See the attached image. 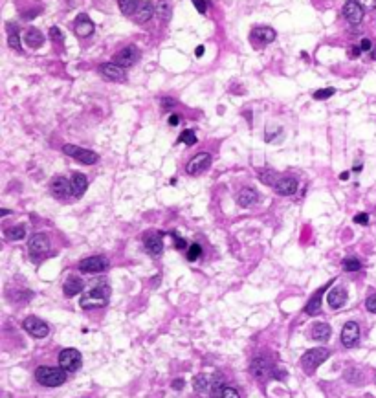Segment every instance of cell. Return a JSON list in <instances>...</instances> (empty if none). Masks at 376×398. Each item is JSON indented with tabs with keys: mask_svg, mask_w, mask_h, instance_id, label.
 Segmentation results:
<instances>
[{
	"mask_svg": "<svg viewBox=\"0 0 376 398\" xmlns=\"http://www.w3.org/2000/svg\"><path fill=\"white\" fill-rule=\"evenodd\" d=\"M330 287H332V281H328L325 287L319 288V290H317V292L314 294L310 299H308V303L305 305V312L308 314V316H317V314L321 312V299H323V296L327 294V290Z\"/></svg>",
	"mask_w": 376,
	"mask_h": 398,
	"instance_id": "5bb4252c",
	"label": "cell"
},
{
	"mask_svg": "<svg viewBox=\"0 0 376 398\" xmlns=\"http://www.w3.org/2000/svg\"><path fill=\"white\" fill-rule=\"evenodd\" d=\"M257 175H259V180L263 182L264 186H272V187H274L275 184H277V180L281 178L274 169H259Z\"/></svg>",
	"mask_w": 376,
	"mask_h": 398,
	"instance_id": "f1b7e54d",
	"label": "cell"
},
{
	"mask_svg": "<svg viewBox=\"0 0 376 398\" xmlns=\"http://www.w3.org/2000/svg\"><path fill=\"white\" fill-rule=\"evenodd\" d=\"M211 398H222V396H211Z\"/></svg>",
	"mask_w": 376,
	"mask_h": 398,
	"instance_id": "680465c9",
	"label": "cell"
},
{
	"mask_svg": "<svg viewBox=\"0 0 376 398\" xmlns=\"http://www.w3.org/2000/svg\"><path fill=\"white\" fill-rule=\"evenodd\" d=\"M365 308L369 312L376 314V294H372V296H369V298L365 299Z\"/></svg>",
	"mask_w": 376,
	"mask_h": 398,
	"instance_id": "7bdbcfd3",
	"label": "cell"
},
{
	"mask_svg": "<svg viewBox=\"0 0 376 398\" xmlns=\"http://www.w3.org/2000/svg\"><path fill=\"white\" fill-rule=\"evenodd\" d=\"M99 72H101V75L107 81H114V83H118V81H125V68H123V66H119V64H116V63L101 64Z\"/></svg>",
	"mask_w": 376,
	"mask_h": 398,
	"instance_id": "ac0fdd59",
	"label": "cell"
},
{
	"mask_svg": "<svg viewBox=\"0 0 376 398\" xmlns=\"http://www.w3.org/2000/svg\"><path fill=\"white\" fill-rule=\"evenodd\" d=\"M8 44H10V48L17 50V52H21V37H19V33H10V37H8Z\"/></svg>",
	"mask_w": 376,
	"mask_h": 398,
	"instance_id": "ab89813d",
	"label": "cell"
},
{
	"mask_svg": "<svg viewBox=\"0 0 376 398\" xmlns=\"http://www.w3.org/2000/svg\"><path fill=\"white\" fill-rule=\"evenodd\" d=\"M4 235L11 240H21L26 237V228L24 226H11L4 229Z\"/></svg>",
	"mask_w": 376,
	"mask_h": 398,
	"instance_id": "1f68e13d",
	"label": "cell"
},
{
	"mask_svg": "<svg viewBox=\"0 0 376 398\" xmlns=\"http://www.w3.org/2000/svg\"><path fill=\"white\" fill-rule=\"evenodd\" d=\"M369 55H371L372 61H376V44H374V46H372V50H371V52H369Z\"/></svg>",
	"mask_w": 376,
	"mask_h": 398,
	"instance_id": "11a10c76",
	"label": "cell"
},
{
	"mask_svg": "<svg viewBox=\"0 0 376 398\" xmlns=\"http://www.w3.org/2000/svg\"><path fill=\"white\" fill-rule=\"evenodd\" d=\"M70 186H72L74 197L81 198L83 197V193L86 191V187H88V178H86L83 173H74V175L70 176Z\"/></svg>",
	"mask_w": 376,
	"mask_h": 398,
	"instance_id": "d4e9b609",
	"label": "cell"
},
{
	"mask_svg": "<svg viewBox=\"0 0 376 398\" xmlns=\"http://www.w3.org/2000/svg\"><path fill=\"white\" fill-rule=\"evenodd\" d=\"M83 274H101L108 268V259L103 255H94V257H86L77 266Z\"/></svg>",
	"mask_w": 376,
	"mask_h": 398,
	"instance_id": "9c48e42d",
	"label": "cell"
},
{
	"mask_svg": "<svg viewBox=\"0 0 376 398\" xmlns=\"http://www.w3.org/2000/svg\"><path fill=\"white\" fill-rule=\"evenodd\" d=\"M35 380L44 387H59L66 382V371L63 367L41 365L35 371Z\"/></svg>",
	"mask_w": 376,
	"mask_h": 398,
	"instance_id": "6da1fadb",
	"label": "cell"
},
{
	"mask_svg": "<svg viewBox=\"0 0 376 398\" xmlns=\"http://www.w3.org/2000/svg\"><path fill=\"white\" fill-rule=\"evenodd\" d=\"M50 191L54 193L55 198H61V200H66V198L74 195L72 193V186H70V180H66L65 176H55L52 184H50Z\"/></svg>",
	"mask_w": 376,
	"mask_h": 398,
	"instance_id": "4fadbf2b",
	"label": "cell"
},
{
	"mask_svg": "<svg viewBox=\"0 0 376 398\" xmlns=\"http://www.w3.org/2000/svg\"><path fill=\"white\" fill-rule=\"evenodd\" d=\"M154 11H156V8L152 2H141V6L138 8L134 17H132V21H134L136 24H145L147 21H150V19L154 17Z\"/></svg>",
	"mask_w": 376,
	"mask_h": 398,
	"instance_id": "cb8c5ba5",
	"label": "cell"
},
{
	"mask_svg": "<svg viewBox=\"0 0 376 398\" xmlns=\"http://www.w3.org/2000/svg\"><path fill=\"white\" fill-rule=\"evenodd\" d=\"M118 6L119 10H121V13L127 17H134V13L138 11V8L141 6V0H118Z\"/></svg>",
	"mask_w": 376,
	"mask_h": 398,
	"instance_id": "83f0119b",
	"label": "cell"
},
{
	"mask_svg": "<svg viewBox=\"0 0 376 398\" xmlns=\"http://www.w3.org/2000/svg\"><path fill=\"white\" fill-rule=\"evenodd\" d=\"M345 378H347L349 382H354L356 385H361V382H363V376L360 374V371H358V369H349V371H347V374H345Z\"/></svg>",
	"mask_w": 376,
	"mask_h": 398,
	"instance_id": "8d00e7d4",
	"label": "cell"
},
{
	"mask_svg": "<svg viewBox=\"0 0 376 398\" xmlns=\"http://www.w3.org/2000/svg\"><path fill=\"white\" fill-rule=\"evenodd\" d=\"M24 330H26L28 334L33 336V338H46L50 334V327L44 323L43 319L37 318V316H30V318L24 319V323H22Z\"/></svg>",
	"mask_w": 376,
	"mask_h": 398,
	"instance_id": "30bf717a",
	"label": "cell"
},
{
	"mask_svg": "<svg viewBox=\"0 0 376 398\" xmlns=\"http://www.w3.org/2000/svg\"><path fill=\"white\" fill-rule=\"evenodd\" d=\"M28 249L32 255H44L50 249V240L44 233L33 235L30 242H28Z\"/></svg>",
	"mask_w": 376,
	"mask_h": 398,
	"instance_id": "d6986e66",
	"label": "cell"
},
{
	"mask_svg": "<svg viewBox=\"0 0 376 398\" xmlns=\"http://www.w3.org/2000/svg\"><path fill=\"white\" fill-rule=\"evenodd\" d=\"M327 303L330 308H341L347 303V290L343 287H334L327 294Z\"/></svg>",
	"mask_w": 376,
	"mask_h": 398,
	"instance_id": "7402d4cb",
	"label": "cell"
},
{
	"mask_svg": "<svg viewBox=\"0 0 376 398\" xmlns=\"http://www.w3.org/2000/svg\"><path fill=\"white\" fill-rule=\"evenodd\" d=\"M158 15H160V19L163 17V21H169V17H171V6H169V2H165V0H160V4H158Z\"/></svg>",
	"mask_w": 376,
	"mask_h": 398,
	"instance_id": "e575fe53",
	"label": "cell"
},
{
	"mask_svg": "<svg viewBox=\"0 0 376 398\" xmlns=\"http://www.w3.org/2000/svg\"><path fill=\"white\" fill-rule=\"evenodd\" d=\"M310 334L314 341H327L328 338H330V334H332V329H330V325L325 323V321H317V323H314V327H312Z\"/></svg>",
	"mask_w": 376,
	"mask_h": 398,
	"instance_id": "484cf974",
	"label": "cell"
},
{
	"mask_svg": "<svg viewBox=\"0 0 376 398\" xmlns=\"http://www.w3.org/2000/svg\"><path fill=\"white\" fill-rule=\"evenodd\" d=\"M334 92H336V88H332V86H328V88H321V90H316V92H314V99H317V101L328 99V97L334 96Z\"/></svg>",
	"mask_w": 376,
	"mask_h": 398,
	"instance_id": "d590c367",
	"label": "cell"
},
{
	"mask_svg": "<svg viewBox=\"0 0 376 398\" xmlns=\"http://www.w3.org/2000/svg\"><path fill=\"white\" fill-rule=\"evenodd\" d=\"M50 39H52L55 44H63V41H65V33L61 32L57 26H54V28H50Z\"/></svg>",
	"mask_w": 376,
	"mask_h": 398,
	"instance_id": "f35d334b",
	"label": "cell"
},
{
	"mask_svg": "<svg viewBox=\"0 0 376 398\" xmlns=\"http://www.w3.org/2000/svg\"><path fill=\"white\" fill-rule=\"evenodd\" d=\"M200 253H202V246H200V244H191L187 248V260L195 262V260L200 257Z\"/></svg>",
	"mask_w": 376,
	"mask_h": 398,
	"instance_id": "74e56055",
	"label": "cell"
},
{
	"mask_svg": "<svg viewBox=\"0 0 376 398\" xmlns=\"http://www.w3.org/2000/svg\"><path fill=\"white\" fill-rule=\"evenodd\" d=\"M63 153L66 154V156H70V158L77 160L79 164L83 165H94L97 164V160H99V154L94 153V151L90 149H83V147H77V145H65L63 147Z\"/></svg>",
	"mask_w": 376,
	"mask_h": 398,
	"instance_id": "277c9868",
	"label": "cell"
},
{
	"mask_svg": "<svg viewBox=\"0 0 376 398\" xmlns=\"http://www.w3.org/2000/svg\"><path fill=\"white\" fill-rule=\"evenodd\" d=\"M339 178H341V180H347V178H349V173H341Z\"/></svg>",
	"mask_w": 376,
	"mask_h": 398,
	"instance_id": "9f6ffc18",
	"label": "cell"
},
{
	"mask_svg": "<svg viewBox=\"0 0 376 398\" xmlns=\"http://www.w3.org/2000/svg\"><path fill=\"white\" fill-rule=\"evenodd\" d=\"M354 222L365 226V224H369V215H367V213H358V215L354 217Z\"/></svg>",
	"mask_w": 376,
	"mask_h": 398,
	"instance_id": "7dc6e473",
	"label": "cell"
},
{
	"mask_svg": "<svg viewBox=\"0 0 376 398\" xmlns=\"http://www.w3.org/2000/svg\"><path fill=\"white\" fill-rule=\"evenodd\" d=\"M252 41L259 46H263V44H270L274 43L275 37H277V33H275L274 28H268V26H259V28H253L252 30Z\"/></svg>",
	"mask_w": 376,
	"mask_h": 398,
	"instance_id": "2e32d148",
	"label": "cell"
},
{
	"mask_svg": "<svg viewBox=\"0 0 376 398\" xmlns=\"http://www.w3.org/2000/svg\"><path fill=\"white\" fill-rule=\"evenodd\" d=\"M363 8H361L358 2H354V0H347L343 4V10H341V13H343L345 21L349 22V24H352V26H356V24H360L361 21H363Z\"/></svg>",
	"mask_w": 376,
	"mask_h": 398,
	"instance_id": "8fae6325",
	"label": "cell"
},
{
	"mask_svg": "<svg viewBox=\"0 0 376 398\" xmlns=\"http://www.w3.org/2000/svg\"><path fill=\"white\" fill-rule=\"evenodd\" d=\"M372 46L374 44L371 43V39H361V43H360V48H361V52H371L372 50Z\"/></svg>",
	"mask_w": 376,
	"mask_h": 398,
	"instance_id": "bcb514c9",
	"label": "cell"
},
{
	"mask_svg": "<svg viewBox=\"0 0 376 398\" xmlns=\"http://www.w3.org/2000/svg\"><path fill=\"white\" fill-rule=\"evenodd\" d=\"M110 299V287L107 283H97L96 287L90 288L86 296L81 298V307L83 308H101L105 307Z\"/></svg>",
	"mask_w": 376,
	"mask_h": 398,
	"instance_id": "7a4b0ae2",
	"label": "cell"
},
{
	"mask_svg": "<svg viewBox=\"0 0 376 398\" xmlns=\"http://www.w3.org/2000/svg\"><path fill=\"white\" fill-rule=\"evenodd\" d=\"M341 266H343L345 272H358L361 270V260L356 259V257H347V259H343Z\"/></svg>",
	"mask_w": 376,
	"mask_h": 398,
	"instance_id": "d6a6232c",
	"label": "cell"
},
{
	"mask_svg": "<svg viewBox=\"0 0 376 398\" xmlns=\"http://www.w3.org/2000/svg\"><path fill=\"white\" fill-rule=\"evenodd\" d=\"M210 165H211V154L199 153V154H195L193 158L187 162L185 173H187L189 176H199V175H202L204 171L210 169Z\"/></svg>",
	"mask_w": 376,
	"mask_h": 398,
	"instance_id": "ba28073f",
	"label": "cell"
},
{
	"mask_svg": "<svg viewBox=\"0 0 376 398\" xmlns=\"http://www.w3.org/2000/svg\"><path fill=\"white\" fill-rule=\"evenodd\" d=\"M74 30L77 33V37H90L94 33V22L88 19V15L81 13L74 21Z\"/></svg>",
	"mask_w": 376,
	"mask_h": 398,
	"instance_id": "ffe728a7",
	"label": "cell"
},
{
	"mask_svg": "<svg viewBox=\"0 0 376 398\" xmlns=\"http://www.w3.org/2000/svg\"><path fill=\"white\" fill-rule=\"evenodd\" d=\"M195 55H197V57H202V55H204V46H199V48L195 50Z\"/></svg>",
	"mask_w": 376,
	"mask_h": 398,
	"instance_id": "db71d44e",
	"label": "cell"
},
{
	"mask_svg": "<svg viewBox=\"0 0 376 398\" xmlns=\"http://www.w3.org/2000/svg\"><path fill=\"white\" fill-rule=\"evenodd\" d=\"M140 57H141V52L138 50V46L129 44V46H125V48L119 50V52L112 57V61L116 64H119V66H123V68H129V66L138 63Z\"/></svg>",
	"mask_w": 376,
	"mask_h": 398,
	"instance_id": "52a82bcc",
	"label": "cell"
},
{
	"mask_svg": "<svg viewBox=\"0 0 376 398\" xmlns=\"http://www.w3.org/2000/svg\"><path fill=\"white\" fill-rule=\"evenodd\" d=\"M328 356H330V350L325 349V347H314V349H308L305 354L301 356V367H303V371H305L306 374H314L317 367L321 365Z\"/></svg>",
	"mask_w": 376,
	"mask_h": 398,
	"instance_id": "3957f363",
	"label": "cell"
},
{
	"mask_svg": "<svg viewBox=\"0 0 376 398\" xmlns=\"http://www.w3.org/2000/svg\"><path fill=\"white\" fill-rule=\"evenodd\" d=\"M224 382L226 378L222 372H215L213 374V380H211V393H213V396H219V393H222L224 391Z\"/></svg>",
	"mask_w": 376,
	"mask_h": 398,
	"instance_id": "4dcf8cb0",
	"label": "cell"
},
{
	"mask_svg": "<svg viewBox=\"0 0 376 398\" xmlns=\"http://www.w3.org/2000/svg\"><path fill=\"white\" fill-rule=\"evenodd\" d=\"M250 372H252L253 376L264 382V380H268V378L274 376L275 372V367L274 363L268 360V358H263V356H259L255 360L252 361V365H250Z\"/></svg>",
	"mask_w": 376,
	"mask_h": 398,
	"instance_id": "8992f818",
	"label": "cell"
},
{
	"mask_svg": "<svg viewBox=\"0 0 376 398\" xmlns=\"http://www.w3.org/2000/svg\"><path fill=\"white\" fill-rule=\"evenodd\" d=\"M222 398H241V394H239V391L233 387H224V391L221 393Z\"/></svg>",
	"mask_w": 376,
	"mask_h": 398,
	"instance_id": "b9f144b4",
	"label": "cell"
},
{
	"mask_svg": "<svg viewBox=\"0 0 376 398\" xmlns=\"http://www.w3.org/2000/svg\"><path fill=\"white\" fill-rule=\"evenodd\" d=\"M183 383H185V382H183L182 378H178V380H172V389H176V391H180V389L183 387Z\"/></svg>",
	"mask_w": 376,
	"mask_h": 398,
	"instance_id": "f5cc1de1",
	"label": "cell"
},
{
	"mask_svg": "<svg viewBox=\"0 0 376 398\" xmlns=\"http://www.w3.org/2000/svg\"><path fill=\"white\" fill-rule=\"evenodd\" d=\"M274 189L281 197H290V195H294L297 191V178L292 175L281 176L279 180H277V184L274 186Z\"/></svg>",
	"mask_w": 376,
	"mask_h": 398,
	"instance_id": "9a60e30c",
	"label": "cell"
},
{
	"mask_svg": "<svg viewBox=\"0 0 376 398\" xmlns=\"http://www.w3.org/2000/svg\"><path fill=\"white\" fill-rule=\"evenodd\" d=\"M174 105H176V101L171 99V97H163V99H161V106H163V108H171V106H174Z\"/></svg>",
	"mask_w": 376,
	"mask_h": 398,
	"instance_id": "681fc988",
	"label": "cell"
},
{
	"mask_svg": "<svg viewBox=\"0 0 376 398\" xmlns=\"http://www.w3.org/2000/svg\"><path fill=\"white\" fill-rule=\"evenodd\" d=\"M283 132V128L275 127V128H270V130H266V134H264V142H268V144H272V142H275L277 140V136Z\"/></svg>",
	"mask_w": 376,
	"mask_h": 398,
	"instance_id": "60d3db41",
	"label": "cell"
},
{
	"mask_svg": "<svg viewBox=\"0 0 376 398\" xmlns=\"http://www.w3.org/2000/svg\"><path fill=\"white\" fill-rule=\"evenodd\" d=\"M360 340V327L354 321H347L341 329V343H343L347 349H352V347L358 343Z\"/></svg>",
	"mask_w": 376,
	"mask_h": 398,
	"instance_id": "7c38bea8",
	"label": "cell"
},
{
	"mask_svg": "<svg viewBox=\"0 0 376 398\" xmlns=\"http://www.w3.org/2000/svg\"><path fill=\"white\" fill-rule=\"evenodd\" d=\"M354 2H358V4L363 8V10H367V11H371V10H374L376 8V0H354Z\"/></svg>",
	"mask_w": 376,
	"mask_h": 398,
	"instance_id": "ee69618b",
	"label": "cell"
},
{
	"mask_svg": "<svg viewBox=\"0 0 376 398\" xmlns=\"http://www.w3.org/2000/svg\"><path fill=\"white\" fill-rule=\"evenodd\" d=\"M180 121H182V117L178 116V114H172V116H169V125H171V127H176V125H180Z\"/></svg>",
	"mask_w": 376,
	"mask_h": 398,
	"instance_id": "f907efd6",
	"label": "cell"
},
{
	"mask_svg": "<svg viewBox=\"0 0 376 398\" xmlns=\"http://www.w3.org/2000/svg\"><path fill=\"white\" fill-rule=\"evenodd\" d=\"M193 389L197 393H206L208 389H211L210 378L206 376V374H197L193 378Z\"/></svg>",
	"mask_w": 376,
	"mask_h": 398,
	"instance_id": "f546056e",
	"label": "cell"
},
{
	"mask_svg": "<svg viewBox=\"0 0 376 398\" xmlns=\"http://www.w3.org/2000/svg\"><path fill=\"white\" fill-rule=\"evenodd\" d=\"M83 365V358L77 349H63L59 352V367H63L65 371L75 372L79 371Z\"/></svg>",
	"mask_w": 376,
	"mask_h": 398,
	"instance_id": "5b68a950",
	"label": "cell"
},
{
	"mask_svg": "<svg viewBox=\"0 0 376 398\" xmlns=\"http://www.w3.org/2000/svg\"><path fill=\"white\" fill-rule=\"evenodd\" d=\"M24 43H26V46H30V48H39V46H43V43H44V35L39 32L37 28H30V30H26V33H24Z\"/></svg>",
	"mask_w": 376,
	"mask_h": 398,
	"instance_id": "4316f807",
	"label": "cell"
},
{
	"mask_svg": "<svg viewBox=\"0 0 376 398\" xmlns=\"http://www.w3.org/2000/svg\"><path fill=\"white\" fill-rule=\"evenodd\" d=\"M0 215H2V217H6V215H10V211H8V209H2V211H0Z\"/></svg>",
	"mask_w": 376,
	"mask_h": 398,
	"instance_id": "6f0895ef",
	"label": "cell"
},
{
	"mask_svg": "<svg viewBox=\"0 0 376 398\" xmlns=\"http://www.w3.org/2000/svg\"><path fill=\"white\" fill-rule=\"evenodd\" d=\"M361 53V48L360 46H352V48L349 50V57H358Z\"/></svg>",
	"mask_w": 376,
	"mask_h": 398,
	"instance_id": "816d5d0a",
	"label": "cell"
},
{
	"mask_svg": "<svg viewBox=\"0 0 376 398\" xmlns=\"http://www.w3.org/2000/svg\"><path fill=\"white\" fill-rule=\"evenodd\" d=\"M193 4H195V8H197V11L202 13V15L208 11V2H206V0H193Z\"/></svg>",
	"mask_w": 376,
	"mask_h": 398,
	"instance_id": "f6af8a7d",
	"label": "cell"
},
{
	"mask_svg": "<svg viewBox=\"0 0 376 398\" xmlns=\"http://www.w3.org/2000/svg\"><path fill=\"white\" fill-rule=\"evenodd\" d=\"M176 144H185V145H189V147H191V145L197 144V136H195L193 130H183V132L178 136Z\"/></svg>",
	"mask_w": 376,
	"mask_h": 398,
	"instance_id": "836d02e7",
	"label": "cell"
},
{
	"mask_svg": "<svg viewBox=\"0 0 376 398\" xmlns=\"http://www.w3.org/2000/svg\"><path fill=\"white\" fill-rule=\"evenodd\" d=\"M83 288H85V283L81 277H68L63 285V294H65V298H74L77 294L83 292Z\"/></svg>",
	"mask_w": 376,
	"mask_h": 398,
	"instance_id": "603a6c76",
	"label": "cell"
},
{
	"mask_svg": "<svg viewBox=\"0 0 376 398\" xmlns=\"http://www.w3.org/2000/svg\"><path fill=\"white\" fill-rule=\"evenodd\" d=\"M174 248L176 249H187V242L182 237H174Z\"/></svg>",
	"mask_w": 376,
	"mask_h": 398,
	"instance_id": "c3c4849f",
	"label": "cell"
},
{
	"mask_svg": "<svg viewBox=\"0 0 376 398\" xmlns=\"http://www.w3.org/2000/svg\"><path fill=\"white\" fill-rule=\"evenodd\" d=\"M143 244H145L147 251H149L152 257H158L163 251V240H161V233H156V231H150V233L143 235Z\"/></svg>",
	"mask_w": 376,
	"mask_h": 398,
	"instance_id": "e0dca14e",
	"label": "cell"
},
{
	"mask_svg": "<svg viewBox=\"0 0 376 398\" xmlns=\"http://www.w3.org/2000/svg\"><path fill=\"white\" fill-rule=\"evenodd\" d=\"M259 200V193L253 187H242L241 191L237 193V204L241 207H252L255 206Z\"/></svg>",
	"mask_w": 376,
	"mask_h": 398,
	"instance_id": "44dd1931",
	"label": "cell"
}]
</instances>
